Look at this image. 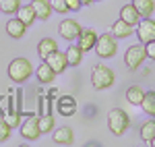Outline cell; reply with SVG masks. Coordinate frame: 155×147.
I'll list each match as a JSON object with an SVG mask.
<instances>
[{
	"instance_id": "6da1fadb",
	"label": "cell",
	"mask_w": 155,
	"mask_h": 147,
	"mask_svg": "<svg viewBox=\"0 0 155 147\" xmlns=\"http://www.w3.org/2000/svg\"><path fill=\"white\" fill-rule=\"evenodd\" d=\"M107 126H110V131L116 137L124 135L128 131V126H130V116L122 108H112L107 112Z\"/></svg>"
},
{
	"instance_id": "7a4b0ae2",
	"label": "cell",
	"mask_w": 155,
	"mask_h": 147,
	"mask_svg": "<svg viewBox=\"0 0 155 147\" xmlns=\"http://www.w3.org/2000/svg\"><path fill=\"white\" fill-rule=\"evenodd\" d=\"M116 83V73L106 66V64H97L91 73V85L95 87L97 91H104V89H110V87Z\"/></svg>"
},
{
	"instance_id": "3957f363",
	"label": "cell",
	"mask_w": 155,
	"mask_h": 147,
	"mask_svg": "<svg viewBox=\"0 0 155 147\" xmlns=\"http://www.w3.org/2000/svg\"><path fill=\"white\" fill-rule=\"evenodd\" d=\"M33 75V66L27 58H15L8 64V77L12 83H25Z\"/></svg>"
},
{
	"instance_id": "277c9868",
	"label": "cell",
	"mask_w": 155,
	"mask_h": 147,
	"mask_svg": "<svg viewBox=\"0 0 155 147\" xmlns=\"http://www.w3.org/2000/svg\"><path fill=\"white\" fill-rule=\"evenodd\" d=\"M118 50V39L112 35V33H101L97 35L95 42V54L99 58H112Z\"/></svg>"
},
{
	"instance_id": "5b68a950",
	"label": "cell",
	"mask_w": 155,
	"mask_h": 147,
	"mask_svg": "<svg viewBox=\"0 0 155 147\" xmlns=\"http://www.w3.org/2000/svg\"><path fill=\"white\" fill-rule=\"evenodd\" d=\"M145 58H147V54H145V44L130 46V48L126 50V54H124V62H126V66H128L130 71L141 68V64L145 62Z\"/></svg>"
},
{
	"instance_id": "8992f818",
	"label": "cell",
	"mask_w": 155,
	"mask_h": 147,
	"mask_svg": "<svg viewBox=\"0 0 155 147\" xmlns=\"http://www.w3.org/2000/svg\"><path fill=\"white\" fill-rule=\"evenodd\" d=\"M134 33L139 37V42L141 44H147V42H153L155 39V19L151 17H143L137 27H134Z\"/></svg>"
},
{
	"instance_id": "52a82bcc",
	"label": "cell",
	"mask_w": 155,
	"mask_h": 147,
	"mask_svg": "<svg viewBox=\"0 0 155 147\" xmlns=\"http://www.w3.org/2000/svg\"><path fill=\"white\" fill-rule=\"evenodd\" d=\"M21 137L27 139V141H37L41 137V131H39V122H37V116L29 114L21 122Z\"/></svg>"
},
{
	"instance_id": "ba28073f",
	"label": "cell",
	"mask_w": 155,
	"mask_h": 147,
	"mask_svg": "<svg viewBox=\"0 0 155 147\" xmlns=\"http://www.w3.org/2000/svg\"><path fill=\"white\" fill-rule=\"evenodd\" d=\"M81 31H83V27H81L79 21H74V19H64L58 27L60 37H64L66 42H74L77 37L81 35Z\"/></svg>"
},
{
	"instance_id": "9c48e42d",
	"label": "cell",
	"mask_w": 155,
	"mask_h": 147,
	"mask_svg": "<svg viewBox=\"0 0 155 147\" xmlns=\"http://www.w3.org/2000/svg\"><path fill=\"white\" fill-rule=\"evenodd\" d=\"M77 46L83 50L85 54L87 52H91V50H95V42H97V33L93 31V29H83L81 31V35L77 37Z\"/></svg>"
},
{
	"instance_id": "30bf717a",
	"label": "cell",
	"mask_w": 155,
	"mask_h": 147,
	"mask_svg": "<svg viewBox=\"0 0 155 147\" xmlns=\"http://www.w3.org/2000/svg\"><path fill=\"white\" fill-rule=\"evenodd\" d=\"M46 62H48L50 66L56 71V75H58V73H64V71H66V66H68L66 52H60V50H56V52H52L50 56H46Z\"/></svg>"
},
{
	"instance_id": "8fae6325",
	"label": "cell",
	"mask_w": 155,
	"mask_h": 147,
	"mask_svg": "<svg viewBox=\"0 0 155 147\" xmlns=\"http://www.w3.org/2000/svg\"><path fill=\"white\" fill-rule=\"evenodd\" d=\"M56 108H58L60 116H72L77 112V102L72 95H60L56 99Z\"/></svg>"
},
{
	"instance_id": "7c38bea8",
	"label": "cell",
	"mask_w": 155,
	"mask_h": 147,
	"mask_svg": "<svg viewBox=\"0 0 155 147\" xmlns=\"http://www.w3.org/2000/svg\"><path fill=\"white\" fill-rule=\"evenodd\" d=\"M35 77L39 83H44V85H50V83H54V79H56V71L50 66L48 62L44 60L39 66L35 68Z\"/></svg>"
},
{
	"instance_id": "4fadbf2b",
	"label": "cell",
	"mask_w": 155,
	"mask_h": 147,
	"mask_svg": "<svg viewBox=\"0 0 155 147\" xmlns=\"http://www.w3.org/2000/svg\"><path fill=\"white\" fill-rule=\"evenodd\" d=\"M29 4H31V6H33V11H35L37 21H48L50 15L54 12L52 4H50V0H31Z\"/></svg>"
},
{
	"instance_id": "5bb4252c",
	"label": "cell",
	"mask_w": 155,
	"mask_h": 147,
	"mask_svg": "<svg viewBox=\"0 0 155 147\" xmlns=\"http://www.w3.org/2000/svg\"><path fill=\"white\" fill-rule=\"evenodd\" d=\"M6 33L12 37V39H21L25 37L27 33V25L17 17V19H11V21H6Z\"/></svg>"
},
{
	"instance_id": "9a60e30c",
	"label": "cell",
	"mask_w": 155,
	"mask_h": 147,
	"mask_svg": "<svg viewBox=\"0 0 155 147\" xmlns=\"http://www.w3.org/2000/svg\"><path fill=\"white\" fill-rule=\"evenodd\" d=\"M54 143L56 145H72L74 143V133H72L71 126H60L54 131Z\"/></svg>"
},
{
	"instance_id": "2e32d148",
	"label": "cell",
	"mask_w": 155,
	"mask_h": 147,
	"mask_svg": "<svg viewBox=\"0 0 155 147\" xmlns=\"http://www.w3.org/2000/svg\"><path fill=\"white\" fill-rule=\"evenodd\" d=\"M132 31H134V25L126 23V21H116V23L112 25V29H110V33L116 37V39H124V37H130Z\"/></svg>"
},
{
	"instance_id": "e0dca14e",
	"label": "cell",
	"mask_w": 155,
	"mask_h": 147,
	"mask_svg": "<svg viewBox=\"0 0 155 147\" xmlns=\"http://www.w3.org/2000/svg\"><path fill=\"white\" fill-rule=\"evenodd\" d=\"M120 19L137 27V23H139L143 17H141V12L137 11V6L130 2V4H124V6H122V11H120Z\"/></svg>"
},
{
	"instance_id": "ac0fdd59",
	"label": "cell",
	"mask_w": 155,
	"mask_h": 147,
	"mask_svg": "<svg viewBox=\"0 0 155 147\" xmlns=\"http://www.w3.org/2000/svg\"><path fill=\"white\" fill-rule=\"evenodd\" d=\"M56 50H58V42H56L54 37H44V39H39V44H37V54H39L41 60H46V56H50V54L56 52Z\"/></svg>"
},
{
	"instance_id": "d6986e66",
	"label": "cell",
	"mask_w": 155,
	"mask_h": 147,
	"mask_svg": "<svg viewBox=\"0 0 155 147\" xmlns=\"http://www.w3.org/2000/svg\"><path fill=\"white\" fill-rule=\"evenodd\" d=\"M17 17H19V19H21V21L27 25V27H29V25H33V23L37 21V15H35V11H33V6H31V4H25V6H21V8L17 11Z\"/></svg>"
},
{
	"instance_id": "ffe728a7",
	"label": "cell",
	"mask_w": 155,
	"mask_h": 147,
	"mask_svg": "<svg viewBox=\"0 0 155 147\" xmlns=\"http://www.w3.org/2000/svg\"><path fill=\"white\" fill-rule=\"evenodd\" d=\"M141 108L149 118H155V91H145V98L141 102Z\"/></svg>"
},
{
	"instance_id": "44dd1931",
	"label": "cell",
	"mask_w": 155,
	"mask_h": 147,
	"mask_svg": "<svg viewBox=\"0 0 155 147\" xmlns=\"http://www.w3.org/2000/svg\"><path fill=\"white\" fill-rule=\"evenodd\" d=\"M83 56H85V52L79 48V46L66 48V60H68V66H79V64L83 62Z\"/></svg>"
},
{
	"instance_id": "7402d4cb",
	"label": "cell",
	"mask_w": 155,
	"mask_h": 147,
	"mask_svg": "<svg viewBox=\"0 0 155 147\" xmlns=\"http://www.w3.org/2000/svg\"><path fill=\"white\" fill-rule=\"evenodd\" d=\"M143 98H145L143 87L132 85V87H128V89H126V99H128V104H132V106H141Z\"/></svg>"
},
{
	"instance_id": "603a6c76",
	"label": "cell",
	"mask_w": 155,
	"mask_h": 147,
	"mask_svg": "<svg viewBox=\"0 0 155 147\" xmlns=\"http://www.w3.org/2000/svg\"><path fill=\"white\" fill-rule=\"evenodd\" d=\"M132 4L141 12V17H151L155 11V0H132Z\"/></svg>"
},
{
	"instance_id": "cb8c5ba5",
	"label": "cell",
	"mask_w": 155,
	"mask_h": 147,
	"mask_svg": "<svg viewBox=\"0 0 155 147\" xmlns=\"http://www.w3.org/2000/svg\"><path fill=\"white\" fill-rule=\"evenodd\" d=\"M139 135H141V139H143L145 143H151V139L155 137V120H147V122L141 126Z\"/></svg>"
},
{
	"instance_id": "d4e9b609",
	"label": "cell",
	"mask_w": 155,
	"mask_h": 147,
	"mask_svg": "<svg viewBox=\"0 0 155 147\" xmlns=\"http://www.w3.org/2000/svg\"><path fill=\"white\" fill-rule=\"evenodd\" d=\"M4 120L8 122L11 129H17V126H21V122H23V114H21V110H8L4 114Z\"/></svg>"
},
{
	"instance_id": "484cf974",
	"label": "cell",
	"mask_w": 155,
	"mask_h": 147,
	"mask_svg": "<svg viewBox=\"0 0 155 147\" xmlns=\"http://www.w3.org/2000/svg\"><path fill=\"white\" fill-rule=\"evenodd\" d=\"M19 8H21V0H0V12L15 15Z\"/></svg>"
},
{
	"instance_id": "4316f807",
	"label": "cell",
	"mask_w": 155,
	"mask_h": 147,
	"mask_svg": "<svg viewBox=\"0 0 155 147\" xmlns=\"http://www.w3.org/2000/svg\"><path fill=\"white\" fill-rule=\"evenodd\" d=\"M37 122H39L41 135H44V133H50V131L54 129V116H52V114H41V116L37 118Z\"/></svg>"
},
{
	"instance_id": "83f0119b",
	"label": "cell",
	"mask_w": 155,
	"mask_h": 147,
	"mask_svg": "<svg viewBox=\"0 0 155 147\" xmlns=\"http://www.w3.org/2000/svg\"><path fill=\"white\" fill-rule=\"evenodd\" d=\"M11 126H8V122L4 120V116H0V143H4L8 137H11Z\"/></svg>"
},
{
	"instance_id": "f1b7e54d",
	"label": "cell",
	"mask_w": 155,
	"mask_h": 147,
	"mask_svg": "<svg viewBox=\"0 0 155 147\" xmlns=\"http://www.w3.org/2000/svg\"><path fill=\"white\" fill-rule=\"evenodd\" d=\"M50 4H52L54 12H60V15H66V12H68V4H66V0H50Z\"/></svg>"
},
{
	"instance_id": "f546056e",
	"label": "cell",
	"mask_w": 155,
	"mask_h": 147,
	"mask_svg": "<svg viewBox=\"0 0 155 147\" xmlns=\"http://www.w3.org/2000/svg\"><path fill=\"white\" fill-rule=\"evenodd\" d=\"M145 54H147V58H149V60H155V39L145 44Z\"/></svg>"
},
{
	"instance_id": "4dcf8cb0",
	"label": "cell",
	"mask_w": 155,
	"mask_h": 147,
	"mask_svg": "<svg viewBox=\"0 0 155 147\" xmlns=\"http://www.w3.org/2000/svg\"><path fill=\"white\" fill-rule=\"evenodd\" d=\"M41 104V114H52V104H50V98H41L39 99Z\"/></svg>"
},
{
	"instance_id": "1f68e13d",
	"label": "cell",
	"mask_w": 155,
	"mask_h": 147,
	"mask_svg": "<svg viewBox=\"0 0 155 147\" xmlns=\"http://www.w3.org/2000/svg\"><path fill=\"white\" fill-rule=\"evenodd\" d=\"M66 4H68V11H81L83 0H66Z\"/></svg>"
},
{
	"instance_id": "d6a6232c",
	"label": "cell",
	"mask_w": 155,
	"mask_h": 147,
	"mask_svg": "<svg viewBox=\"0 0 155 147\" xmlns=\"http://www.w3.org/2000/svg\"><path fill=\"white\" fill-rule=\"evenodd\" d=\"M8 102H11V95L0 98V110H8Z\"/></svg>"
},
{
	"instance_id": "836d02e7",
	"label": "cell",
	"mask_w": 155,
	"mask_h": 147,
	"mask_svg": "<svg viewBox=\"0 0 155 147\" xmlns=\"http://www.w3.org/2000/svg\"><path fill=\"white\" fill-rule=\"evenodd\" d=\"M48 95H52V98H58V91H56V89H50Z\"/></svg>"
},
{
	"instance_id": "e575fe53",
	"label": "cell",
	"mask_w": 155,
	"mask_h": 147,
	"mask_svg": "<svg viewBox=\"0 0 155 147\" xmlns=\"http://www.w3.org/2000/svg\"><path fill=\"white\" fill-rule=\"evenodd\" d=\"M95 0H83V6H87V4H93Z\"/></svg>"
},
{
	"instance_id": "d590c367",
	"label": "cell",
	"mask_w": 155,
	"mask_h": 147,
	"mask_svg": "<svg viewBox=\"0 0 155 147\" xmlns=\"http://www.w3.org/2000/svg\"><path fill=\"white\" fill-rule=\"evenodd\" d=\"M151 145H153V147H155V137H153V139H151Z\"/></svg>"
},
{
	"instance_id": "8d00e7d4",
	"label": "cell",
	"mask_w": 155,
	"mask_h": 147,
	"mask_svg": "<svg viewBox=\"0 0 155 147\" xmlns=\"http://www.w3.org/2000/svg\"><path fill=\"white\" fill-rule=\"evenodd\" d=\"M95 2H97V0H95Z\"/></svg>"
}]
</instances>
